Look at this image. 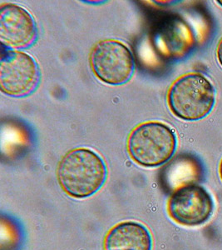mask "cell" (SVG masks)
<instances>
[{"instance_id":"cell-7","label":"cell","mask_w":222,"mask_h":250,"mask_svg":"<svg viewBox=\"0 0 222 250\" xmlns=\"http://www.w3.org/2000/svg\"><path fill=\"white\" fill-rule=\"evenodd\" d=\"M37 38V24L27 9L15 3L1 5L0 40L3 45L14 49L27 48Z\"/></svg>"},{"instance_id":"cell-4","label":"cell","mask_w":222,"mask_h":250,"mask_svg":"<svg viewBox=\"0 0 222 250\" xmlns=\"http://www.w3.org/2000/svg\"><path fill=\"white\" fill-rule=\"evenodd\" d=\"M89 62L96 77L109 85H121L128 82L135 66L130 48L115 40L98 42L92 49Z\"/></svg>"},{"instance_id":"cell-8","label":"cell","mask_w":222,"mask_h":250,"mask_svg":"<svg viewBox=\"0 0 222 250\" xmlns=\"http://www.w3.org/2000/svg\"><path fill=\"white\" fill-rule=\"evenodd\" d=\"M104 250H151L152 238L148 228L138 222H122L106 235Z\"/></svg>"},{"instance_id":"cell-9","label":"cell","mask_w":222,"mask_h":250,"mask_svg":"<svg viewBox=\"0 0 222 250\" xmlns=\"http://www.w3.org/2000/svg\"><path fill=\"white\" fill-rule=\"evenodd\" d=\"M217 56L218 62H220V64L222 67V38L220 40L218 45H217Z\"/></svg>"},{"instance_id":"cell-1","label":"cell","mask_w":222,"mask_h":250,"mask_svg":"<svg viewBox=\"0 0 222 250\" xmlns=\"http://www.w3.org/2000/svg\"><path fill=\"white\" fill-rule=\"evenodd\" d=\"M107 175L102 157L89 148L72 149L57 165V181L63 190L74 199H86L95 194L105 184Z\"/></svg>"},{"instance_id":"cell-10","label":"cell","mask_w":222,"mask_h":250,"mask_svg":"<svg viewBox=\"0 0 222 250\" xmlns=\"http://www.w3.org/2000/svg\"><path fill=\"white\" fill-rule=\"evenodd\" d=\"M220 176H221V179L222 180V160L221 165H220Z\"/></svg>"},{"instance_id":"cell-5","label":"cell","mask_w":222,"mask_h":250,"mask_svg":"<svg viewBox=\"0 0 222 250\" xmlns=\"http://www.w3.org/2000/svg\"><path fill=\"white\" fill-rule=\"evenodd\" d=\"M40 81V70L31 55L19 50H8L1 56V91L9 96L23 98L31 94Z\"/></svg>"},{"instance_id":"cell-3","label":"cell","mask_w":222,"mask_h":250,"mask_svg":"<svg viewBox=\"0 0 222 250\" xmlns=\"http://www.w3.org/2000/svg\"><path fill=\"white\" fill-rule=\"evenodd\" d=\"M177 148V137L163 123L150 121L137 125L129 134L128 152L137 165L154 168L168 162Z\"/></svg>"},{"instance_id":"cell-2","label":"cell","mask_w":222,"mask_h":250,"mask_svg":"<svg viewBox=\"0 0 222 250\" xmlns=\"http://www.w3.org/2000/svg\"><path fill=\"white\" fill-rule=\"evenodd\" d=\"M216 102V90L209 80L198 73L185 74L169 88L167 103L175 116L187 120H203Z\"/></svg>"},{"instance_id":"cell-6","label":"cell","mask_w":222,"mask_h":250,"mask_svg":"<svg viewBox=\"0 0 222 250\" xmlns=\"http://www.w3.org/2000/svg\"><path fill=\"white\" fill-rule=\"evenodd\" d=\"M215 204L205 188L188 184L174 190L167 202V213L173 221L184 226H199L213 213Z\"/></svg>"},{"instance_id":"cell-11","label":"cell","mask_w":222,"mask_h":250,"mask_svg":"<svg viewBox=\"0 0 222 250\" xmlns=\"http://www.w3.org/2000/svg\"><path fill=\"white\" fill-rule=\"evenodd\" d=\"M218 3H219L222 6V1H218Z\"/></svg>"}]
</instances>
